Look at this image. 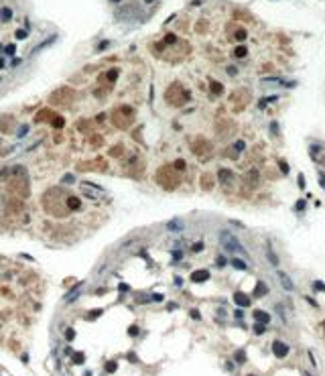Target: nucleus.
<instances>
[{
	"label": "nucleus",
	"instance_id": "obj_11",
	"mask_svg": "<svg viewBox=\"0 0 325 376\" xmlns=\"http://www.w3.org/2000/svg\"><path fill=\"white\" fill-rule=\"evenodd\" d=\"M12 126H14V118L12 116H0V132H4V134H8L10 130H12Z\"/></svg>",
	"mask_w": 325,
	"mask_h": 376
},
{
	"label": "nucleus",
	"instance_id": "obj_25",
	"mask_svg": "<svg viewBox=\"0 0 325 376\" xmlns=\"http://www.w3.org/2000/svg\"><path fill=\"white\" fill-rule=\"evenodd\" d=\"M116 77H118V69H112V71L106 73V77H102V80H104V82H114Z\"/></svg>",
	"mask_w": 325,
	"mask_h": 376
},
{
	"label": "nucleus",
	"instance_id": "obj_27",
	"mask_svg": "<svg viewBox=\"0 0 325 376\" xmlns=\"http://www.w3.org/2000/svg\"><path fill=\"white\" fill-rule=\"evenodd\" d=\"M10 16H12V10H10V8H2V12H0V18H2V20H8Z\"/></svg>",
	"mask_w": 325,
	"mask_h": 376
},
{
	"label": "nucleus",
	"instance_id": "obj_46",
	"mask_svg": "<svg viewBox=\"0 0 325 376\" xmlns=\"http://www.w3.org/2000/svg\"><path fill=\"white\" fill-rule=\"evenodd\" d=\"M270 130H272L274 134H279V124H276V122H272V124H270Z\"/></svg>",
	"mask_w": 325,
	"mask_h": 376
},
{
	"label": "nucleus",
	"instance_id": "obj_50",
	"mask_svg": "<svg viewBox=\"0 0 325 376\" xmlns=\"http://www.w3.org/2000/svg\"><path fill=\"white\" fill-rule=\"evenodd\" d=\"M16 37H18V39H25V37H27V33H25V31H18V33H16Z\"/></svg>",
	"mask_w": 325,
	"mask_h": 376
},
{
	"label": "nucleus",
	"instance_id": "obj_28",
	"mask_svg": "<svg viewBox=\"0 0 325 376\" xmlns=\"http://www.w3.org/2000/svg\"><path fill=\"white\" fill-rule=\"evenodd\" d=\"M264 330H266V325H264V323H258V321H256V325H254V334H256V335H260V334H264Z\"/></svg>",
	"mask_w": 325,
	"mask_h": 376
},
{
	"label": "nucleus",
	"instance_id": "obj_21",
	"mask_svg": "<svg viewBox=\"0 0 325 376\" xmlns=\"http://www.w3.org/2000/svg\"><path fill=\"white\" fill-rule=\"evenodd\" d=\"M51 118H53V112H51V110H41L39 114L35 116L37 122H45V120H51Z\"/></svg>",
	"mask_w": 325,
	"mask_h": 376
},
{
	"label": "nucleus",
	"instance_id": "obj_29",
	"mask_svg": "<svg viewBox=\"0 0 325 376\" xmlns=\"http://www.w3.org/2000/svg\"><path fill=\"white\" fill-rule=\"evenodd\" d=\"M173 169H175V171H183V169H185V161H183V159L175 161V163H173Z\"/></svg>",
	"mask_w": 325,
	"mask_h": 376
},
{
	"label": "nucleus",
	"instance_id": "obj_22",
	"mask_svg": "<svg viewBox=\"0 0 325 376\" xmlns=\"http://www.w3.org/2000/svg\"><path fill=\"white\" fill-rule=\"evenodd\" d=\"M230 264H232L234 268H238V270H248V264H246L244 260H240V258H232Z\"/></svg>",
	"mask_w": 325,
	"mask_h": 376
},
{
	"label": "nucleus",
	"instance_id": "obj_49",
	"mask_svg": "<svg viewBox=\"0 0 325 376\" xmlns=\"http://www.w3.org/2000/svg\"><path fill=\"white\" fill-rule=\"evenodd\" d=\"M279 165H281V169H283V173H288V167H286V163H283V161H281Z\"/></svg>",
	"mask_w": 325,
	"mask_h": 376
},
{
	"label": "nucleus",
	"instance_id": "obj_47",
	"mask_svg": "<svg viewBox=\"0 0 325 376\" xmlns=\"http://www.w3.org/2000/svg\"><path fill=\"white\" fill-rule=\"evenodd\" d=\"M201 248H203V244H201V242H197V244H193V252H199V250H201Z\"/></svg>",
	"mask_w": 325,
	"mask_h": 376
},
{
	"label": "nucleus",
	"instance_id": "obj_48",
	"mask_svg": "<svg viewBox=\"0 0 325 376\" xmlns=\"http://www.w3.org/2000/svg\"><path fill=\"white\" fill-rule=\"evenodd\" d=\"M25 132H29V126H23V128H20V130H18V136H23V134H25Z\"/></svg>",
	"mask_w": 325,
	"mask_h": 376
},
{
	"label": "nucleus",
	"instance_id": "obj_5",
	"mask_svg": "<svg viewBox=\"0 0 325 376\" xmlns=\"http://www.w3.org/2000/svg\"><path fill=\"white\" fill-rule=\"evenodd\" d=\"M8 191L12 195H16L18 199L20 197H27L29 195V179L25 175H16L12 181H8Z\"/></svg>",
	"mask_w": 325,
	"mask_h": 376
},
{
	"label": "nucleus",
	"instance_id": "obj_30",
	"mask_svg": "<svg viewBox=\"0 0 325 376\" xmlns=\"http://www.w3.org/2000/svg\"><path fill=\"white\" fill-rule=\"evenodd\" d=\"M102 313H104V311H102V309H96V311H89V313H87V319H89V321H91V319H96V317H100V315H102Z\"/></svg>",
	"mask_w": 325,
	"mask_h": 376
},
{
	"label": "nucleus",
	"instance_id": "obj_52",
	"mask_svg": "<svg viewBox=\"0 0 325 376\" xmlns=\"http://www.w3.org/2000/svg\"><path fill=\"white\" fill-rule=\"evenodd\" d=\"M2 67H4V61H2V59H0V69H2Z\"/></svg>",
	"mask_w": 325,
	"mask_h": 376
},
{
	"label": "nucleus",
	"instance_id": "obj_41",
	"mask_svg": "<svg viewBox=\"0 0 325 376\" xmlns=\"http://www.w3.org/2000/svg\"><path fill=\"white\" fill-rule=\"evenodd\" d=\"M128 334H130V335H136V334H138V327H136V325H130V327H128Z\"/></svg>",
	"mask_w": 325,
	"mask_h": 376
},
{
	"label": "nucleus",
	"instance_id": "obj_17",
	"mask_svg": "<svg viewBox=\"0 0 325 376\" xmlns=\"http://www.w3.org/2000/svg\"><path fill=\"white\" fill-rule=\"evenodd\" d=\"M264 295H268V287H266V283L258 281L256 283V289H254V297H264Z\"/></svg>",
	"mask_w": 325,
	"mask_h": 376
},
{
	"label": "nucleus",
	"instance_id": "obj_14",
	"mask_svg": "<svg viewBox=\"0 0 325 376\" xmlns=\"http://www.w3.org/2000/svg\"><path fill=\"white\" fill-rule=\"evenodd\" d=\"M246 181H248V185H250V187H256V185L260 183V173H258L256 169L248 171V175H246Z\"/></svg>",
	"mask_w": 325,
	"mask_h": 376
},
{
	"label": "nucleus",
	"instance_id": "obj_13",
	"mask_svg": "<svg viewBox=\"0 0 325 376\" xmlns=\"http://www.w3.org/2000/svg\"><path fill=\"white\" fill-rule=\"evenodd\" d=\"M207 279H209V270H205V268H199V270H195L191 275V281L193 283H205Z\"/></svg>",
	"mask_w": 325,
	"mask_h": 376
},
{
	"label": "nucleus",
	"instance_id": "obj_10",
	"mask_svg": "<svg viewBox=\"0 0 325 376\" xmlns=\"http://www.w3.org/2000/svg\"><path fill=\"white\" fill-rule=\"evenodd\" d=\"M217 177H219V183L226 185V187L234 181V173H232L230 169H219V171H217Z\"/></svg>",
	"mask_w": 325,
	"mask_h": 376
},
{
	"label": "nucleus",
	"instance_id": "obj_7",
	"mask_svg": "<svg viewBox=\"0 0 325 376\" xmlns=\"http://www.w3.org/2000/svg\"><path fill=\"white\" fill-rule=\"evenodd\" d=\"M191 151H193V153H195L199 159H209L207 155L211 153V144H209L205 138H197V140L191 144Z\"/></svg>",
	"mask_w": 325,
	"mask_h": 376
},
{
	"label": "nucleus",
	"instance_id": "obj_9",
	"mask_svg": "<svg viewBox=\"0 0 325 376\" xmlns=\"http://www.w3.org/2000/svg\"><path fill=\"white\" fill-rule=\"evenodd\" d=\"M276 277H279L281 287H283L284 291H295V283H293V279H291L284 270H276Z\"/></svg>",
	"mask_w": 325,
	"mask_h": 376
},
{
	"label": "nucleus",
	"instance_id": "obj_42",
	"mask_svg": "<svg viewBox=\"0 0 325 376\" xmlns=\"http://www.w3.org/2000/svg\"><path fill=\"white\" fill-rule=\"evenodd\" d=\"M215 262H217V266H224V264H226L228 260H226L224 256H217V260H215Z\"/></svg>",
	"mask_w": 325,
	"mask_h": 376
},
{
	"label": "nucleus",
	"instance_id": "obj_31",
	"mask_svg": "<svg viewBox=\"0 0 325 376\" xmlns=\"http://www.w3.org/2000/svg\"><path fill=\"white\" fill-rule=\"evenodd\" d=\"M234 55H236V57H244V55H246V47H244V45H240V47H236Z\"/></svg>",
	"mask_w": 325,
	"mask_h": 376
},
{
	"label": "nucleus",
	"instance_id": "obj_12",
	"mask_svg": "<svg viewBox=\"0 0 325 376\" xmlns=\"http://www.w3.org/2000/svg\"><path fill=\"white\" fill-rule=\"evenodd\" d=\"M234 301H236L238 307H248V305H250V297H248L246 293H242V291L234 293Z\"/></svg>",
	"mask_w": 325,
	"mask_h": 376
},
{
	"label": "nucleus",
	"instance_id": "obj_16",
	"mask_svg": "<svg viewBox=\"0 0 325 376\" xmlns=\"http://www.w3.org/2000/svg\"><path fill=\"white\" fill-rule=\"evenodd\" d=\"M8 211L20 213V211H23V201H20V199H10V201H8Z\"/></svg>",
	"mask_w": 325,
	"mask_h": 376
},
{
	"label": "nucleus",
	"instance_id": "obj_51",
	"mask_svg": "<svg viewBox=\"0 0 325 376\" xmlns=\"http://www.w3.org/2000/svg\"><path fill=\"white\" fill-rule=\"evenodd\" d=\"M319 183H321V187H325V177L323 175H319Z\"/></svg>",
	"mask_w": 325,
	"mask_h": 376
},
{
	"label": "nucleus",
	"instance_id": "obj_39",
	"mask_svg": "<svg viewBox=\"0 0 325 376\" xmlns=\"http://www.w3.org/2000/svg\"><path fill=\"white\" fill-rule=\"evenodd\" d=\"M189 313H191V317H193V319H197V321H199V319H201V313H199V311H197V309H191V311H189Z\"/></svg>",
	"mask_w": 325,
	"mask_h": 376
},
{
	"label": "nucleus",
	"instance_id": "obj_18",
	"mask_svg": "<svg viewBox=\"0 0 325 376\" xmlns=\"http://www.w3.org/2000/svg\"><path fill=\"white\" fill-rule=\"evenodd\" d=\"M266 258L270 260V264H272V266H279V256L274 254V250H272V246H270V244H266Z\"/></svg>",
	"mask_w": 325,
	"mask_h": 376
},
{
	"label": "nucleus",
	"instance_id": "obj_23",
	"mask_svg": "<svg viewBox=\"0 0 325 376\" xmlns=\"http://www.w3.org/2000/svg\"><path fill=\"white\" fill-rule=\"evenodd\" d=\"M51 126H53V128H63V126H65L63 116H53V118H51Z\"/></svg>",
	"mask_w": 325,
	"mask_h": 376
},
{
	"label": "nucleus",
	"instance_id": "obj_45",
	"mask_svg": "<svg viewBox=\"0 0 325 376\" xmlns=\"http://www.w3.org/2000/svg\"><path fill=\"white\" fill-rule=\"evenodd\" d=\"M181 256H183V254H181L179 250H175V252H173V260H181Z\"/></svg>",
	"mask_w": 325,
	"mask_h": 376
},
{
	"label": "nucleus",
	"instance_id": "obj_8",
	"mask_svg": "<svg viewBox=\"0 0 325 376\" xmlns=\"http://www.w3.org/2000/svg\"><path fill=\"white\" fill-rule=\"evenodd\" d=\"M288 352H291V346L284 344L283 339H274V341H272V354H274L276 358H286Z\"/></svg>",
	"mask_w": 325,
	"mask_h": 376
},
{
	"label": "nucleus",
	"instance_id": "obj_34",
	"mask_svg": "<svg viewBox=\"0 0 325 376\" xmlns=\"http://www.w3.org/2000/svg\"><path fill=\"white\" fill-rule=\"evenodd\" d=\"M305 301H307V303H309V305H311V307H315V309H317V307H319V303H317V301H315V299H313V297H309V295H307V297H305Z\"/></svg>",
	"mask_w": 325,
	"mask_h": 376
},
{
	"label": "nucleus",
	"instance_id": "obj_44",
	"mask_svg": "<svg viewBox=\"0 0 325 376\" xmlns=\"http://www.w3.org/2000/svg\"><path fill=\"white\" fill-rule=\"evenodd\" d=\"M299 187L305 189V177H303V175H299Z\"/></svg>",
	"mask_w": 325,
	"mask_h": 376
},
{
	"label": "nucleus",
	"instance_id": "obj_36",
	"mask_svg": "<svg viewBox=\"0 0 325 376\" xmlns=\"http://www.w3.org/2000/svg\"><path fill=\"white\" fill-rule=\"evenodd\" d=\"M236 360H238L240 364H242V362H246V354H244L242 350H240V352H236Z\"/></svg>",
	"mask_w": 325,
	"mask_h": 376
},
{
	"label": "nucleus",
	"instance_id": "obj_3",
	"mask_svg": "<svg viewBox=\"0 0 325 376\" xmlns=\"http://www.w3.org/2000/svg\"><path fill=\"white\" fill-rule=\"evenodd\" d=\"M219 244H222L224 250L230 252V254H242V256H248V252H246V248L240 244V240H238L234 234L226 232V230L219 232Z\"/></svg>",
	"mask_w": 325,
	"mask_h": 376
},
{
	"label": "nucleus",
	"instance_id": "obj_1",
	"mask_svg": "<svg viewBox=\"0 0 325 376\" xmlns=\"http://www.w3.org/2000/svg\"><path fill=\"white\" fill-rule=\"evenodd\" d=\"M155 181L161 185L162 189L173 191V189L181 183V177H179V173L173 169V165H162V167L157 171V175H155Z\"/></svg>",
	"mask_w": 325,
	"mask_h": 376
},
{
	"label": "nucleus",
	"instance_id": "obj_37",
	"mask_svg": "<svg viewBox=\"0 0 325 376\" xmlns=\"http://www.w3.org/2000/svg\"><path fill=\"white\" fill-rule=\"evenodd\" d=\"M83 360H85L83 354H75V356H73V362H75V364H83Z\"/></svg>",
	"mask_w": 325,
	"mask_h": 376
},
{
	"label": "nucleus",
	"instance_id": "obj_24",
	"mask_svg": "<svg viewBox=\"0 0 325 376\" xmlns=\"http://www.w3.org/2000/svg\"><path fill=\"white\" fill-rule=\"evenodd\" d=\"M209 87H211L213 94H222V92H224V85L219 84V82H213V80L209 82Z\"/></svg>",
	"mask_w": 325,
	"mask_h": 376
},
{
	"label": "nucleus",
	"instance_id": "obj_43",
	"mask_svg": "<svg viewBox=\"0 0 325 376\" xmlns=\"http://www.w3.org/2000/svg\"><path fill=\"white\" fill-rule=\"evenodd\" d=\"M307 356H309V360H311V364H313V366H317V362H315V356H313V352H311V350L307 352Z\"/></svg>",
	"mask_w": 325,
	"mask_h": 376
},
{
	"label": "nucleus",
	"instance_id": "obj_4",
	"mask_svg": "<svg viewBox=\"0 0 325 376\" xmlns=\"http://www.w3.org/2000/svg\"><path fill=\"white\" fill-rule=\"evenodd\" d=\"M165 100H167V104H171V106H183L187 100H189V94L181 87V85L173 84L169 89H167V94H165Z\"/></svg>",
	"mask_w": 325,
	"mask_h": 376
},
{
	"label": "nucleus",
	"instance_id": "obj_33",
	"mask_svg": "<svg viewBox=\"0 0 325 376\" xmlns=\"http://www.w3.org/2000/svg\"><path fill=\"white\" fill-rule=\"evenodd\" d=\"M181 228H183L181 222H171V224H169V230H181Z\"/></svg>",
	"mask_w": 325,
	"mask_h": 376
},
{
	"label": "nucleus",
	"instance_id": "obj_38",
	"mask_svg": "<svg viewBox=\"0 0 325 376\" xmlns=\"http://www.w3.org/2000/svg\"><path fill=\"white\" fill-rule=\"evenodd\" d=\"M116 366H118L116 362H108V364H106V372H114V370H116Z\"/></svg>",
	"mask_w": 325,
	"mask_h": 376
},
{
	"label": "nucleus",
	"instance_id": "obj_32",
	"mask_svg": "<svg viewBox=\"0 0 325 376\" xmlns=\"http://www.w3.org/2000/svg\"><path fill=\"white\" fill-rule=\"evenodd\" d=\"M313 289H315V291H325V283L323 281H315V283H313Z\"/></svg>",
	"mask_w": 325,
	"mask_h": 376
},
{
	"label": "nucleus",
	"instance_id": "obj_20",
	"mask_svg": "<svg viewBox=\"0 0 325 376\" xmlns=\"http://www.w3.org/2000/svg\"><path fill=\"white\" fill-rule=\"evenodd\" d=\"M65 203H67V208H69V209H81V199H79V197H73V195H71V197H67V201H65Z\"/></svg>",
	"mask_w": 325,
	"mask_h": 376
},
{
	"label": "nucleus",
	"instance_id": "obj_40",
	"mask_svg": "<svg viewBox=\"0 0 325 376\" xmlns=\"http://www.w3.org/2000/svg\"><path fill=\"white\" fill-rule=\"evenodd\" d=\"M65 337H67V339L71 341V339L75 337V332H73V330H67V332H65Z\"/></svg>",
	"mask_w": 325,
	"mask_h": 376
},
{
	"label": "nucleus",
	"instance_id": "obj_35",
	"mask_svg": "<svg viewBox=\"0 0 325 376\" xmlns=\"http://www.w3.org/2000/svg\"><path fill=\"white\" fill-rule=\"evenodd\" d=\"M305 206H307V203H305V199H299V201H297V206H295V209H297V211H303Z\"/></svg>",
	"mask_w": 325,
	"mask_h": 376
},
{
	"label": "nucleus",
	"instance_id": "obj_15",
	"mask_svg": "<svg viewBox=\"0 0 325 376\" xmlns=\"http://www.w3.org/2000/svg\"><path fill=\"white\" fill-rule=\"evenodd\" d=\"M252 317H254V319H256L258 323H264V325H266V323L270 321V315H268L266 311H262V309H256V311L252 313Z\"/></svg>",
	"mask_w": 325,
	"mask_h": 376
},
{
	"label": "nucleus",
	"instance_id": "obj_19",
	"mask_svg": "<svg viewBox=\"0 0 325 376\" xmlns=\"http://www.w3.org/2000/svg\"><path fill=\"white\" fill-rule=\"evenodd\" d=\"M201 187L203 189H211L213 187V177L209 173H203L201 175Z\"/></svg>",
	"mask_w": 325,
	"mask_h": 376
},
{
	"label": "nucleus",
	"instance_id": "obj_6",
	"mask_svg": "<svg viewBox=\"0 0 325 376\" xmlns=\"http://www.w3.org/2000/svg\"><path fill=\"white\" fill-rule=\"evenodd\" d=\"M71 100H73V92L67 89V87H63V89H59L51 96V102L59 104V106H71Z\"/></svg>",
	"mask_w": 325,
	"mask_h": 376
},
{
	"label": "nucleus",
	"instance_id": "obj_26",
	"mask_svg": "<svg viewBox=\"0 0 325 376\" xmlns=\"http://www.w3.org/2000/svg\"><path fill=\"white\" fill-rule=\"evenodd\" d=\"M244 149H246V142L244 140H236L234 142V153H242Z\"/></svg>",
	"mask_w": 325,
	"mask_h": 376
},
{
	"label": "nucleus",
	"instance_id": "obj_2",
	"mask_svg": "<svg viewBox=\"0 0 325 376\" xmlns=\"http://www.w3.org/2000/svg\"><path fill=\"white\" fill-rule=\"evenodd\" d=\"M110 118H112V124L118 128H130L134 124V110L130 106H118Z\"/></svg>",
	"mask_w": 325,
	"mask_h": 376
}]
</instances>
